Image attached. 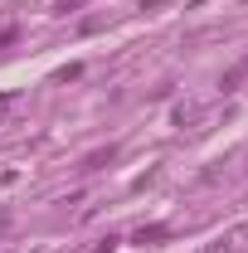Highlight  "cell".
Masks as SVG:
<instances>
[{
	"label": "cell",
	"mask_w": 248,
	"mask_h": 253,
	"mask_svg": "<svg viewBox=\"0 0 248 253\" xmlns=\"http://www.w3.org/2000/svg\"><path fill=\"white\" fill-rule=\"evenodd\" d=\"M131 239H136V244H161V239H170V229H165V224H141Z\"/></svg>",
	"instance_id": "obj_1"
},
{
	"label": "cell",
	"mask_w": 248,
	"mask_h": 253,
	"mask_svg": "<svg viewBox=\"0 0 248 253\" xmlns=\"http://www.w3.org/2000/svg\"><path fill=\"white\" fill-rule=\"evenodd\" d=\"M15 39H20V30H0V49H10Z\"/></svg>",
	"instance_id": "obj_4"
},
{
	"label": "cell",
	"mask_w": 248,
	"mask_h": 253,
	"mask_svg": "<svg viewBox=\"0 0 248 253\" xmlns=\"http://www.w3.org/2000/svg\"><path fill=\"white\" fill-rule=\"evenodd\" d=\"M78 5H88V0H59V15H73Z\"/></svg>",
	"instance_id": "obj_3"
},
{
	"label": "cell",
	"mask_w": 248,
	"mask_h": 253,
	"mask_svg": "<svg viewBox=\"0 0 248 253\" xmlns=\"http://www.w3.org/2000/svg\"><path fill=\"white\" fill-rule=\"evenodd\" d=\"M156 5H165V0H141V10H156Z\"/></svg>",
	"instance_id": "obj_6"
},
{
	"label": "cell",
	"mask_w": 248,
	"mask_h": 253,
	"mask_svg": "<svg viewBox=\"0 0 248 253\" xmlns=\"http://www.w3.org/2000/svg\"><path fill=\"white\" fill-rule=\"evenodd\" d=\"M239 68H244V73H248V59H244V63H239Z\"/></svg>",
	"instance_id": "obj_7"
},
{
	"label": "cell",
	"mask_w": 248,
	"mask_h": 253,
	"mask_svg": "<svg viewBox=\"0 0 248 253\" xmlns=\"http://www.w3.org/2000/svg\"><path fill=\"white\" fill-rule=\"evenodd\" d=\"M112 249H117V234H107V239H102V244H97L93 253H112Z\"/></svg>",
	"instance_id": "obj_5"
},
{
	"label": "cell",
	"mask_w": 248,
	"mask_h": 253,
	"mask_svg": "<svg viewBox=\"0 0 248 253\" xmlns=\"http://www.w3.org/2000/svg\"><path fill=\"white\" fill-rule=\"evenodd\" d=\"M107 161H117V146H102V151H93V156H83V170H102Z\"/></svg>",
	"instance_id": "obj_2"
}]
</instances>
